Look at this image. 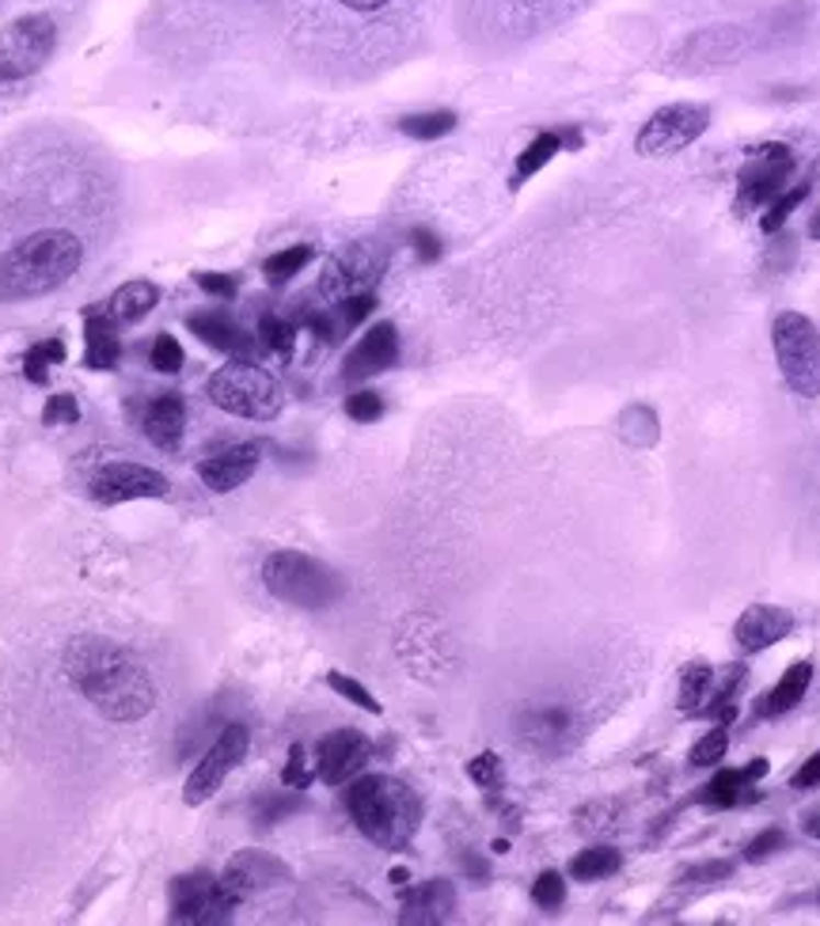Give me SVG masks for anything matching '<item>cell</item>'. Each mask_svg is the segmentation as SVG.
Segmentation results:
<instances>
[{"instance_id":"6da1fadb","label":"cell","mask_w":820,"mask_h":926,"mask_svg":"<svg viewBox=\"0 0 820 926\" xmlns=\"http://www.w3.org/2000/svg\"><path fill=\"white\" fill-rule=\"evenodd\" d=\"M65 676L106 722H141L156 707V684L126 646L111 639H72L65 650Z\"/></svg>"},{"instance_id":"7a4b0ae2","label":"cell","mask_w":820,"mask_h":926,"mask_svg":"<svg viewBox=\"0 0 820 926\" xmlns=\"http://www.w3.org/2000/svg\"><path fill=\"white\" fill-rule=\"evenodd\" d=\"M85 262V244L65 228L31 232L0 255V304H20L49 296L69 285Z\"/></svg>"},{"instance_id":"3957f363","label":"cell","mask_w":820,"mask_h":926,"mask_svg":"<svg viewBox=\"0 0 820 926\" xmlns=\"http://www.w3.org/2000/svg\"><path fill=\"white\" fill-rule=\"evenodd\" d=\"M346 813L353 828L380 850H403L418 835L422 801L407 782L392 775H358L346 787Z\"/></svg>"},{"instance_id":"277c9868","label":"cell","mask_w":820,"mask_h":926,"mask_svg":"<svg viewBox=\"0 0 820 926\" xmlns=\"http://www.w3.org/2000/svg\"><path fill=\"white\" fill-rule=\"evenodd\" d=\"M262 585L270 597L301 611H327L346 597V581L327 562L304 555V551H273L262 562Z\"/></svg>"},{"instance_id":"5b68a950","label":"cell","mask_w":820,"mask_h":926,"mask_svg":"<svg viewBox=\"0 0 820 926\" xmlns=\"http://www.w3.org/2000/svg\"><path fill=\"white\" fill-rule=\"evenodd\" d=\"M205 395L225 415L247 421H273L285 407V392H281L278 376L262 369L255 358H232L228 365H221L205 384Z\"/></svg>"},{"instance_id":"8992f818","label":"cell","mask_w":820,"mask_h":926,"mask_svg":"<svg viewBox=\"0 0 820 926\" xmlns=\"http://www.w3.org/2000/svg\"><path fill=\"white\" fill-rule=\"evenodd\" d=\"M775 361L786 387L801 399L820 395V330L801 312H778L772 324Z\"/></svg>"},{"instance_id":"52a82bcc","label":"cell","mask_w":820,"mask_h":926,"mask_svg":"<svg viewBox=\"0 0 820 926\" xmlns=\"http://www.w3.org/2000/svg\"><path fill=\"white\" fill-rule=\"evenodd\" d=\"M57 49V23L46 12H31L0 27V84L35 77Z\"/></svg>"},{"instance_id":"ba28073f","label":"cell","mask_w":820,"mask_h":926,"mask_svg":"<svg viewBox=\"0 0 820 926\" xmlns=\"http://www.w3.org/2000/svg\"><path fill=\"white\" fill-rule=\"evenodd\" d=\"M387 267V251L377 239H353L342 251H335L327 259L319 274V296H327L330 304H342L350 296L372 293L380 274Z\"/></svg>"},{"instance_id":"9c48e42d","label":"cell","mask_w":820,"mask_h":926,"mask_svg":"<svg viewBox=\"0 0 820 926\" xmlns=\"http://www.w3.org/2000/svg\"><path fill=\"white\" fill-rule=\"evenodd\" d=\"M707 126H710L707 106L669 103L642 122V129H638V137H634V153L650 156V160H658V156H676L707 134Z\"/></svg>"},{"instance_id":"30bf717a","label":"cell","mask_w":820,"mask_h":926,"mask_svg":"<svg viewBox=\"0 0 820 926\" xmlns=\"http://www.w3.org/2000/svg\"><path fill=\"white\" fill-rule=\"evenodd\" d=\"M239 900L213 873H182L171 881V923L179 926H221L236 915Z\"/></svg>"},{"instance_id":"8fae6325","label":"cell","mask_w":820,"mask_h":926,"mask_svg":"<svg viewBox=\"0 0 820 926\" xmlns=\"http://www.w3.org/2000/svg\"><path fill=\"white\" fill-rule=\"evenodd\" d=\"M247 748H251V730H247L244 722H228L225 730H221V737L210 744V752H205V756L198 759L194 771H190L187 787H182V801H187L190 809L205 805L213 793L225 787L232 767L244 764Z\"/></svg>"},{"instance_id":"7c38bea8","label":"cell","mask_w":820,"mask_h":926,"mask_svg":"<svg viewBox=\"0 0 820 926\" xmlns=\"http://www.w3.org/2000/svg\"><path fill=\"white\" fill-rule=\"evenodd\" d=\"M88 494L96 506H126V501H141V498H168L171 483L156 467L119 460L91 475Z\"/></svg>"},{"instance_id":"4fadbf2b","label":"cell","mask_w":820,"mask_h":926,"mask_svg":"<svg viewBox=\"0 0 820 926\" xmlns=\"http://www.w3.org/2000/svg\"><path fill=\"white\" fill-rule=\"evenodd\" d=\"M794 171V153L786 145H764L752 153V160L737 176V213H752L760 205H772L783 194L786 179Z\"/></svg>"},{"instance_id":"5bb4252c","label":"cell","mask_w":820,"mask_h":926,"mask_svg":"<svg viewBox=\"0 0 820 926\" xmlns=\"http://www.w3.org/2000/svg\"><path fill=\"white\" fill-rule=\"evenodd\" d=\"M372 759V741L361 730H335L319 741L316 748V779L327 787H346L350 779H358L364 764Z\"/></svg>"},{"instance_id":"9a60e30c","label":"cell","mask_w":820,"mask_h":926,"mask_svg":"<svg viewBox=\"0 0 820 926\" xmlns=\"http://www.w3.org/2000/svg\"><path fill=\"white\" fill-rule=\"evenodd\" d=\"M221 881H225V889L244 904V900L259 896V892L289 884L293 881V870H289L281 858L267 855V850H239V855L225 866Z\"/></svg>"},{"instance_id":"2e32d148","label":"cell","mask_w":820,"mask_h":926,"mask_svg":"<svg viewBox=\"0 0 820 926\" xmlns=\"http://www.w3.org/2000/svg\"><path fill=\"white\" fill-rule=\"evenodd\" d=\"M794 626H798L794 611L778 608V603H752L733 623V642L741 646V653H764L775 642H783Z\"/></svg>"},{"instance_id":"e0dca14e","label":"cell","mask_w":820,"mask_h":926,"mask_svg":"<svg viewBox=\"0 0 820 926\" xmlns=\"http://www.w3.org/2000/svg\"><path fill=\"white\" fill-rule=\"evenodd\" d=\"M395 361H400V330L392 324H377V327H369V335H361V342L353 346L350 353H346L342 376L350 380V384H358V380L387 372Z\"/></svg>"},{"instance_id":"ac0fdd59","label":"cell","mask_w":820,"mask_h":926,"mask_svg":"<svg viewBox=\"0 0 820 926\" xmlns=\"http://www.w3.org/2000/svg\"><path fill=\"white\" fill-rule=\"evenodd\" d=\"M259 460H262L259 444H251V441L232 444V449H221V452H213L210 460L198 463V478H202L213 494H232L236 486H244L247 478L259 471Z\"/></svg>"},{"instance_id":"d6986e66","label":"cell","mask_w":820,"mask_h":926,"mask_svg":"<svg viewBox=\"0 0 820 926\" xmlns=\"http://www.w3.org/2000/svg\"><path fill=\"white\" fill-rule=\"evenodd\" d=\"M452 912H456V889H452V881L434 878V881H422L418 889H407V892H403L400 923L437 926V923H449Z\"/></svg>"},{"instance_id":"ffe728a7","label":"cell","mask_w":820,"mask_h":926,"mask_svg":"<svg viewBox=\"0 0 820 926\" xmlns=\"http://www.w3.org/2000/svg\"><path fill=\"white\" fill-rule=\"evenodd\" d=\"M141 429L145 437L164 452H176L182 444V433H187V403L176 392H160L141 415Z\"/></svg>"},{"instance_id":"44dd1931","label":"cell","mask_w":820,"mask_h":926,"mask_svg":"<svg viewBox=\"0 0 820 926\" xmlns=\"http://www.w3.org/2000/svg\"><path fill=\"white\" fill-rule=\"evenodd\" d=\"M187 327H190V335H198L205 346H213V350H221V353H232V358H255V350H259V342H255L239 324H232L225 312H198V316L187 319Z\"/></svg>"},{"instance_id":"7402d4cb","label":"cell","mask_w":820,"mask_h":926,"mask_svg":"<svg viewBox=\"0 0 820 926\" xmlns=\"http://www.w3.org/2000/svg\"><path fill=\"white\" fill-rule=\"evenodd\" d=\"M767 775V759H752L749 767H726V771H718L715 779L707 782V790H703V805L710 809H733L741 805V801H752L756 798V782Z\"/></svg>"},{"instance_id":"603a6c76","label":"cell","mask_w":820,"mask_h":926,"mask_svg":"<svg viewBox=\"0 0 820 926\" xmlns=\"http://www.w3.org/2000/svg\"><path fill=\"white\" fill-rule=\"evenodd\" d=\"M119 324L111 319L106 308H88L85 312V365L96 372L119 369L122 346H119Z\"/></svg>"},{"instance_id":"cb8c5ba5","label":"cell","mask_w":820,"mask_h":926,"mask_svg":"<svg viewBox=\"0 0 820 926\" xmlns=\"http://www.w3.org/2000/svg\"><path fill=\"white\" fill-rule=\"evenodd\" d=\"M809 684H813V665H809V660H794V665L786 668L783 676H778L775 688L756 702V718H783V714H790V710L798 707L801 699H806Z\"/></svg>"},{"instance_id":"d4e9b609","label":"cell","mask_w":820,"mask_h":926,"mask_svg":"<svg viewBox=\"0 0 820 926\" xmlns=\"http://www.w3.org/2000/svg\"><path fill=\"white\" fill-rule=\"evenodd\" d=\"M156 304H160V289L153 281H126L122 289H114V296L106 301V312H111L114 324H137Z\"/></svg>"},{"instance_id":"484cf974","label":"cell","mask_w":820,"mask_h":926,"mask_svg":"<svg viewBox=\"0 0 820 926\" xmlns=\"http://www.w3.org/2000/svg\"><path fill=\"white\" fill-rule=\"evenodd\" d=\"M744 680H749V668L744 665L729 668L726 680L707 694V702H703L695 718H715V722H722V725H733L737 722V691L744 688Z\"/></svg>"},{"instance_id":"4316f807","label":"cell","mask_w":820,"mask_h":926,"mask_svg":"<svg viewBox=\"0 0 820 926\" xmlns=\"http://www.w3.org/2000/svg\"><path fill=\"white\" fill-rule=\"evenodd\" d=\"M710 688H715V668H710L707 660H687L681 668V694H676L681 714H687V718L699 714V707L707 702Z\"/></svg>"},{"instance_id":"83f0119b","label":"cell","mask_w":820,"mask_h":926,"mask_svg":"<svg viewBox=\"0 0 820 926\" xmlns=\"http://www.w3.org/2000/svg\"><path fill=\"white\" fill-rule=\"evenodd\" d=\"M301 809H304V793L285 787L278 793H262V798H255L251 816H255L259 828H273V824H281V821H289L293 813H301Z\"/></svg>"},{"instance_id":"f1b7e54d","label":"cell","mask_w":820,"mask_h":926,"mask_svg":"<svg viewBox=\"0 0 820 926\" xmlns=\"http://www.w3.org/2000/svg\"><path fill=\"white\" fill-rule=\"evenodd\" d=\"M559 153H562L559 129H547V134H540V137L532 140V145L525 148V153L517 156V168H513V187H520L525 179H532L536 171L547 168V163H551Z\"/></svg>"},{"instance_id":"f546056e","label":"cell","mask_w":820,"mask_h":926,"mask_svg":"<svg viewBox=\"0 0 820 926\" xmlns=\"http://www.w3.org/2000/svg\"><path fill=\"white\" fill-rule=\"evenodd\" d=\"M624 866V855L616 847H589L570 862V878L574 881H604Z\"/></svg>"},{"instance_id":"4dcf8cb0","label":"cell","mask_w":820,"mask_h":926,"mask_svg":"<svg viewBox=\"0 0 820 926\" xmlns=\"http://www.w3.org/2000/svg\"><path fill=\"white\" fill-rule=\"evenodd\" d=\"M658 415H653L650 407H642V403H634V407H627L624 415H619V437H624L627 444H634V449H653L658 444Z\"/></svg>"},{"instance_id":"1f68e13d","label":"cell","mask_w":820,"mask_h":926,"mask_svg":"<svg viewBox=\"0 0 820 926\" xmlns=\"http://www.w3.org/2000/svg\"><path fill=\"white\" fill-rule=\"evenodd\" d=\"M65 361V342L61 338H46V342H35L27 353H23V376L31 380V384L43 387L49 380V369L61 365Z\"/></svg>"},{"instance_id":"d6a6232c","label":"cell","mask_w":820,"mask_h":926,"mask_svg":"<svg viewBox=\"0 0 820 926\" xmlns=\"http://www.w3.org/2000/svg\"><path fill=\"white\" fill-rule=\"evenodd\" d=\"M308 262H312V247L296 244V247H285V251L270 255V259L262 262V274H267L270 285H285V281H293Z\"/></svg>"},{"instance_id":"836d02e7","label":"cell","mask_w":820,"mask_h":926,"mask_svg":"<svg viewBox=\"0 0 820 926\" xmlns=\"http://www.w3.org/2000/svg\"><path fill=\"white\" fill-rule=\"evenodd\" d=\"M400 129L414 140H437L456 129V114L452 111H426V114H407L400 118Z\"/></svg>"},{"instance_id":"e575fe53","label":"cell","mask_w":820,"mask_h":926,"mask_svg":"<svg viewBox=\"0 0 820 926\" xmlns=\"http://www.w3.org/2000/svg\"><path fill=\"white\" fill-rule=\"evenodd\" d=\"M259 342L267 346L270 353H278V358H293V346H296V324L285 316H262L259 319Z\"/></svg>"},{"instance_id":"d590c367","label":"cell","mask_w":820,"mask_h":926,"mask_svg":"<svg viewBox=\"0 0 820 926\" xmlns=\"http://www.w3.org/2000/svg\"><path fill=\"white\" fill-rule=\"evenodd\" d=\"M809 190H813V187H809V179H806V183H798V187H790V190H783V194H778L775 202L767 205L764 217H760V228H764L767 236H775V232L783 228L786 221H790V213L809 197Z\"/></svg>"},{"instance_id":"8d00e7d4","label":"cell","mask_w":820,"mask_h":926,"mask_svg":"<svg viewBox=\"0 0 820 926\" xmlns=\"http://www.w3.org/2000/svg\"><path fill=\"white\" fill-rule=\"evenodd\" d=\"M726 748H729V725L718 722L715 730L703 733V737L692 744V752H687V764H692V767H715L718 759H726Z\"/></svg>"},{"instance_id":"74e56055","label":"cell","mask_w":820,"mask_h":926,"mask_svg":"<svg viewBox=\"0 0 820 926\" xmlns=\"http://www.w3.org/2000/svg\"><path fill=\"white\" fill-rule=\"evenodd\" d=\"M327 688L338 691L346 702H353V707L369 710V714H384V707H380V699L372 694L364 684H358L353 676H342V673H327Z\"/></svg>"},{"instance_id":"f35d334b","label":"cell","mask_w":820,"mask_h":926,"mask_svg":"<svg viewBox=\"0 0 820 926\" xmlns=\"http://www.w3.org/2000/svg\"><path fill=\"white\" fill-rule=\"evenodd\" d=\"M532 900H536V907H543V912H559L562 900H566V881H562V873L543 870L532 884Z\"/></svg>"},{"instance_id":"ab89813d","label":"cell","mask_w":820,"mask_h":926,"mask_svg":"<svg viewBox=\"0 0 820 926\" xmlns=\"http://www.w3.org/2000/svg\"><path fill=\"white\" fill-rule=\"evenodd\" d=\"M43 421H46V426H77V421H80L77 395H69V392L49 395L46 407H43Z\"/></svg>"},{"instance_id":"60d3db41","label":"cell","mask_w":820,"mask_h":926,"mask_svg":"<svg viewBox=\"0 0 820 926\" xmlns=\"http://www.w3.org/2000/svg\"><path fill=\"white\" fill-rule=\"evenodd\" d=\"M148 361H153L156 372H164V376H171V372L182 369V346L176 342V335H156L153 342V353H148Z\"/></svg>"},{"instance_id":"b9f144b4","label":"cell","mask_w":820,"mask_h":926,"mask_svg":"<svg viewBox=\"0 0 820 926\" xmlns=\"http://www.w3.org/2000/svg\"><path fill=\"white\" fill-rule=\"evenodd\" d=\"M312 779H316V771L308 767V756H304L301 744H293L289 748V764L285 771H281V787H293V790H308Z\"/></svg>"},{"instance_id":"7bdbcfd3","label":"cell","mask_w":820,"mask_h":926,"mask_svg":"<svg viewBox=\"0 0 820 926\" xmlns=\"http://www.w3.org/2000/svg\"><path fill=\"white\" fill-rule=\"evenodd\" d=\"M468 779L479 782L483 790H502V759L494 752H483L468 764Z\"/></svg>"},{"instance_id":"ee69618b","label":"cell","mask_w":820,"mask_h":926,"mask_svg":"<svg viewBox=\"0 0 820 926\" xmlns=\"http://www.w3.org/2000/svg\"><path fill=\"white\" fill-rule=\"evenodd\" d=\"M346 415H350L353 421H361V426H369V421H377L380 415H384V399L364 387V392H353L350 399H346Z\"/></svg>"},{"instance_id":"f6af8a7d","label":"cell","mask_w":820,"mask_h":926,"mask_svg":"<svg viewBox=\"0 0 820 926\" xmlns=\"http://www.w3.org/2000/svg\"><path fill=\"white\" fill-rule=\"evenodd\" d=\"M338 308V319H342V330H353L358 324L372 316V308H377V296L372 293H361V296H350V301L335 304Z\"/></svg>"},{"instance_id":"bcb514c9","label":"cell","mask_w":820,"mask_h":926,"mask_svg":"<svg viewBox=\"0 0 820 926\" xmlns=\"http://www.w3.org/2000/svg\"><path fill=\"white\" fill-rule=\"evenodd\" d=\"M411 247H414V255H418V262H437L445 255L441 236H437L434 228H426V225L411 228Z\"/></svg>"},{"instance_id":"7dc6e473","label":"cell","mask_w":820,"mask_h":926,"mask_svg":"<svg viewBox=\"0 0 820 926\" xmlns=\"http://www.w3.org/2000/svg\"><path fill=\"white\" fill-rule=\"evenodd\" d=\"M783 847H786V832L767 828V832H760L749 847H744V858H749V862H764V858H772L775 850H783Z\"/></svg>"},{"instance_id":"c3c4849f","label":"cell","mask_w":820,"mask_h":926,"mask_svg":"<svg viewBox=\"0 0 820 926\" xmlns=\"http://www.w3.org/2000/svg\"><path fill=\"white\" fill-rule=\"evenodd\" d=\"M194 281L210 296H221V301H232V296H236V289H239L232 274H210V270H205V274H194Z\"/></svg>"},{"instance_id":"681fc988","label":"cell","mask_w":820,"mask_h":926,"mask_svg":"<svg viewBox=\"0 0 820 926\" xmlns=\"http://www.w3.org/2000/svg\"><path fill=\"white\" fill-rule=\"evenodd\" d=\"M733 873V862H703L684 873V881H722Z\"/></svg>"},{"instance_id":"f907efd6","label":"cell","mask_w":820,"mask_h":926,"mask_svg":"<svg viewBox=\"0 0 820 926\" xmlns=\"http://www.w3.org/2000/svg\"><path fill=\"white\" fill-rule=\"evenodd\" d=\"M794 790H813L820 787V752H813V756L806 759V764L798 767V775H794Z\"/></svg>"},{"instance_id":"816d5d0a","label":"cell","mask_w":820,"mask_h":926,"mask_svg":"<svg viewBox=\"0 0 820 926\" xmlns=\"http://www.w3.org/2000/svg\"><path fill=\"white\" fill-rule=\"evenodd\" d=\"M338 4H342L346 12H358V15H377V12H384L387 4H395V0H338Z\"/></svg>"},{"instance_id":"f5cc1de1","label":"cell","mask_w":820,"mask_h":926,"mask_svg":"<svg viewBox=\"0 0 820 926\" xmlns=\"http://www.w3.org/2000/svg\"><path fill=\"white\" fill-rule=\"evenodd\" d=\"M463 870H468V873H471V878H475V881H483L486 873H491V870H486V862H483V858H475V855H463Z\"/></svg>"},{"instance_id":"db71d44e","label":"cell","mask_w":820,"mask_h":926,"mask_svg":"<svg viewBox=\"0 0 820 926\" xmlns=\"http://www.w3.org/2000/svg\"><path fill=\"white\" fill-rule=\"evenodd\" d=\"M407 881H411V873L403 870V866H395V870H392V884H400V889H403Z\"/></svg>"},{"instance_id":"11a10c76","label":"cell","mask_w":820,"mask_h":926,"mask_svg":"<svg viewBox=\"0 0 820 926\" xmlns=\"http://www.w3.org/2000/svg\"><path fill=\"white\" fill-rule=\"evenodd\" d=\"M809 236H813V239H820V217L813 221V225H809Z\"/></svg>"}]
</instances>
